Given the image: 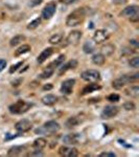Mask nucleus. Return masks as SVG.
Segmentation results:
<instances>
[{"mask_svg":"<svg viewBox=\"0 0 139 157\" xmlns=\"http://www.w3.org/2000/svg\"><path fill=\"white\" fill-rule=\"evenodd\" d=\"M86 16V12L85 9H77L75 11H73L71 14L68 15L67 19H66V25L67 26L73 27V26H77L84 21Z\"/></svg>","mask_w":139,"mask_h":157,"instance_id":"obj_1","label":"nucleus"},{"mask_svg":"<svg viewBox=\"0 0 139 157\" xmlns=\"http://www.w3.org/2000/svg\"><path fill=\"white\" fill-rule=\"evenodd\" d=\"M61 129V126L59 123L54 121H49L45 123L42 127L36 129V134H42V135H52V134L57 133Z\"/></svg>","mask_w":139,"mask_h":157,"instance_id":"obj_2","label":"nucleus"},{"mask_svg":"<svg viewBox=\"0 0 139 157\" xmlns=\"http://www.w3.org/2000/svg\"><path fill=\"white\" fill-rule=\"evenodd\" d=\"M32 106V105L30 103H26L24 101L20 100L9 106V112L13 113V114H22V113L26 112Z\"/></svg>","mask_w":139,"mask_h":157,"instance_id":"obj_3","label":"nucleus"},{"mask_svg":"<svg viewBox=\"0 0 139 157\" xmlns=\"http://www.w3.org/2000/svg\"><path fill=\"white\" fill-rule=\"evenodd\" d=\"M82 78L86 82L89 83H96L100 80V71L95 69H88L85 70L84 72H82Z\"/></svg>","mask_w":139,"mask_h":157,"instance_id":"obj_4","label":"nucleus"},{"mask_svg":"<svg viewBox=\"0 0 139 157\" xmlns=\"http://www.w3.org/2000/svg\"><path fill=\"white\" fill-rule=\"evenodd\" d=\"M55 10H57V4H55L54 1H50L45 6V7L43 9L42 11V17L43 19L48 20L51 18L52 16L54 15Z\"/></svg>","mask_w":139,"mask_h":157,"instance_id":"obj_5","label":"nucleus"},{"mask_svg":"<svg viewBox=\"0 0 139 157\" xmlns=\"http://www.w3.org/2000/svg\"><path fill=\"white\" fill-rule=\"evenodd\" d=\"M118 111H119V109H118V107H116V106H112V105L106 106L103 108L100 116H102V118H103V120H109V118H112L117 115Z\"/></svg>","mask_w":139,"mask_h":157,"instance_id":"obj_6","label":"nucleus"},{"mask_svg":"<svg viewBox=\"0 0 139 157\" xmlns=\"http://www.w3.org/2000/svg\"><path fill=\"white\" fill-rule=\"evenodd\" d=\"M110 37V34L106 29H97L94 33V36H93V41L96 44H100V43L107 41Z\"/></svg>","mask_w":139,"mask_h":157,"instance_id":"obj_7","label":"nucleus"},{"mask_svg":"<svg viewBox=\"0 0 139 157\" xmlns=\"http://www.w3.org/2000/svg\"><path fill=\"white\" fill-rule=\"evenodd\" d=\"M82 38V32L81 30H72L67 36V44L68 45H77Z\"/></svg>","mask_w":139,"mask_h":157,"instance_id":"obj_8","label":"nucleus"},{"mask_svg":"<svg viewBox=\"0 0 139 157\" xmlns=\"http://www.w3.org/2000/svg\"><path fill=\"white\" fill-rule=\"evenodd\" d=\"M15 128H16V130L18 131L19 133H25L32 129V123H30L28 120H26V118H23V120L19 121L18 123L16 124Z\"/></svg>","mask_w":139,"mask_h":157,"instance_id":"obj_9","label":"nucleus"},{"mask_svg":"<svg viewBox=\"0 0 139 157\" xmlns=\"http://www.w3.org/2000/svg\"><path fill=\"white\" fill-rule=\"evenodd\" d=\"M74 84H75L74 78H69V80L64 81L62 83V85H61V92L64 93V94H70L73 90Z\"/></svg>","mask_w":139,"mask_h":157,"instance_id":"obj_10","label":"nucleus"},{"mask_svg":"<svg viewBox=\"0 0 139 157\" xmlns=\"http://www.w3.org/2000/svg\"><path fill=\"white\" fill-rule=\"evenodd\" d=\"M59 154L64 157H77L79 156V152L75 148H69V147H61L59 149Z\"/></svg>","mask_w":139,"mask_h":157,"instance_id":"obj_11","label":"nucleus"},{"mask_svg":"<svg viewBox=\"0 0 139 157\" xmlns=\"http://www.w3.org/2000/svg\"><path fill=\"white\" fill-rule=\"evenodd\" d=\"M120 16H123V17H131L135 16V15H139V7L138 6H130L126 9H123L122 12H120Z\"/></svg>","mask_w":139,"mask_h":157,"instance_id":"obj_12","label":"nucleus"},{"mask_svg":"<svg viewBox=\"0 0 139 157\" xmlns=\"http://www.w3.org/2000/svg\"><path fill=\"white\" fill-rule=\"evenodd\" d=\"M54 52V48H52V47H47V48H45L41 54L39 55V57H38V59H37V62L39 63V64H42V63H44Z\"/></svg>","mask_w":139,"mask_h":157,"instance_id":"obj_13","label":"nucleus"},{"mask_svg":"<svg viewBox=\"0 0 139 157\" xmlns=\"http://www.w3.org/2000/svg\"><path fill=\"white\" fill-rule=\"evenodd\" d=\"M115 48H116L115 45L111 44V43H107V44H105L102 46V48H100L102 52H100V54L103 55L105 57H109V56L114 54Z\"/></svg>","mask_w":139,"mask_h":157,"instance_id":"obj_14","label":"nucleus"},{"mask_svg":"<svg viewBox=\"0 0 139 157\" xmlns=\"http://www.w3.org/2000/svg\"><path fill=\"white\" fill-rule=\"evenodd\" d=\"M77 66V60H71L69 61L68 63H66L65 65H62V66L60 67V70H59V75H62L63 73H65L67 71V70L69 69H73V68H75Z\"/></svg>","mask_w":139,"mask_h":157,"instance_id":"obj_15","label":"nucleus"},{"mask_svg":"<svg viewBox=\"0 0 139 157\" xmlns=\"http://www.w3.org/2000/svg\"><path fill=\"white\" fill-rule=\"evenodd\" d=\"M26 149V147L24 146H15L12 147L9 151H7V155L9 156H18L21 155L22 153L24 152V150Z\"/></svg>","mask_w":139,"mask_h":157,"instance_id":"obj_16","label":"nucleus"},{"mask_svg":"<svg viewBox=\"0 0 139 157\" xmlns=\"http://www.w3.org/2000/svg\"><path fill=\"white\" fill-rule=\"evenodd\" d=\"M79 141V136L77 134H68L63 137V143L66 145H75Z\"/></svg>","mask_w":139,"mask_h":157,"instance_id":"obj_17","label":"nucleus"},{"mask_svg":"<svg viewBox=\"0 0 139 157\" xmlns=\"http://www.w3.org/2000/svg\"><path fill=\"white\" fill-rule=\"evenodd\" d=\"M46 146H47V140L44 137L37 138L36 140L32 143V147H34L36 150H40V151H41L42 149H44Z\"/></svg>","mask_w":139,"mask_h":157,"instance_id":"obj_18","label":"nucleus"},{"mask_svg":"<svg viewBox=\"0 0 139 157\" xmlns=\"http://www.w3.org/2000/svg\"><path fill=\"white\" fill-rule=\"evenodd\" d=\"M58 98L54 94H46L45 97L42 98V103L46 106H52L57 103Z\"/></svg>","mask_w":139,"mask_h":157,"instance_id":"obj_19","label":"nucleus"},{"mask_svg":"<svg viewBox=\"0 0 139 157\" xmlns=\"http://www.w3.org/2000/svg\"><path fill=\"white\" fill-rule=\"evenodd\" d=\"M105 61H106V57L102 54H95V55H93V57H92L93 64L97 65V66L103 65L105 64Z\"/></svg>","mask_w":139,"mask_h":157,"instance_id":"obj_20","label":"nucleus"},{"mask_svg":"<svg viewBox=\"0 0 139 157\" xmlns=\"http://www.w3.org/2000/svg\"><path fill=\"white\" fill-rule=\"evenodd\" d=\"M98 89H100V85L95 84V83H91V84L87 85L84 88V89H83L82 94H88V93H91V92H93V91L98 90Z\"/></svg>","mask_w":139,"mask_h":157,"instance_id":"obj_21","label":"nucleus"},{"mask_svg":"<svg viewBox=\"0 0 139 157\" xmlns=\"http://www.w3.org/2000/svg\"><path fill=\"white\" fill-rule=\"evenodd\" d=\"M126 84H127V82H126V80H125V78H123V75L121 78H116V80L113 81V83H112V87L114 88V89H117V90H119L121 89V88L123 87Z\"/></svg>","mask_w":139,"mask_h":157,"instance_id":"obj_22","label":"nucleus"},{"mask_svg":"<svg viewBox=\"0 0 139 157\" xmlns=\"http://www.w3.org/2000/svg\"><path fill=\"white\" fill-rule=\"evenodd\" d=\"M126 94L131 98H138L139 97V87L138 86H131L126 90Z\"/></svg>","mask_w":139,"mask_h":157,"instance_id":"obj_23","label":"nucleus"},{"mask_svg":"<svg viewBox=\"0 0 139 157\" xmlns=\"http://www.w3.org/2000/svg\"><path fill=\"white\" fill-rule=\"evenodd\" d=\"M54 68L49 64L48 66L43 70V72L41 73V75H40V78H48L54 75Z\"/></svg>","mask_w":139,"mask_h":157,"instance_id":"obj_24","label":"nucleus"},{"mask_svg":"<svg viewBox=\"0 0 139 157\" xmlns=\"http://www.w3.org/2000/svg\"><path fill=\"white\" fill-rule=\"evenodd\" d=\"M25 40V36L23 35H17V36H15L14 38H12L11 41H9V45L11 46H17V45H19L20 43H22Z\"/></svg>","mask_w":139,"mask_h":157,"instance_id":"obj_25","label":"nucleus"},{"mask_svg":"<svg viewBox=\"0 0 139 157\" xmlns=\"http://www.w3.org/2000/svg\"><path fill=\"white\" fill-rule=\"evenodd\" d=\"M82 121V120H80L79 116H72L69 120L66 121V126L68 128H72V127H77V125Z\"/></svg>","mask_w":139,"mask_h":157,"instance_id":"obj_26","label":"nucleus"},{"mask_svg":"<svg viewBox=\"0 0 139 157\" xmlns=\"http://www.w3.org/2000/svg\"><path fill=\"white\" fill-rule=\"evenodd\" d=\"M30 50V46L29 45H27V44H23L22 46H20L18 49L15 52V56L16 57H19V56H21V55H24V54H26V52H28Z\"/></svg>","mask_w":139,"mask_h":157,"instance_id":"obj_27","label":"nucleus"},{"mask_svg":"<svg viewBox=\"0 0 139 157\" xmlns=\"http://www.w3.org/2000/svg\"><path fill=\"white\" fill-rule=\"evenodd\" d=\"M127 83H135L139 80V73H134L132 75H123Z\"/></svg>","mask_w":139,"mask_h":157,"instance_id":"obj_28","label":"nucleus"},{"mask_svg":"<svg viewBox=\"0 0 139 157\" xmlns=\"http://www.w3.org/2000/svg\"><path fill=\"white\" fill-rule=\"evenodd\" d=\"M83 50H84L86 54H91V52H93V50H94V45L92 44V42L87 41L84 44V46H83Z\"/></svg>","mask_w":139,"mask_h":157,"instance_id":"obj_29","label":"nucleus"},{"mask_svg":"<svg viewBox=\"0 0 139 157\" xmlns=\"http://www.w3.org/2000/svg\"><path fill=\"white\" fill-rule=\"evenodd\" d=\"M62 41V35L60 34H55L54 35V36H51L49 38L48 42L50 43V44H59V43Z\"/></svg>","mask_w":139,"mask_h":157,"instance_id":"obj_30","label":"nucleus"},{"mask_svg":"<svg viewBox=\"0 0 139 157\" xmlns=\"http://www.w3.org/2000/svg\"><path fill=\"white\" fill-rule=\"evenodd\" d=\"M64 60H65V56L64 55H61L57 60L54 61L52 63H50V65H51V66L55 69L57 67H59V66H61V65H62V63L64 62Z\"/></svg>","mask_w":139,"mask_h":157,"instance_id":"obj_31","label":"nucleus"},{"mask_svg":"<svg viewBox=\"0 0 139 157\" xmlns=\"http://www.w3.org/2000/svg\"><path fill=\"white\" fill-rule=\"evenodd\" d=\"M40 24H41V18H37V19H35L34 21H32L28 25H27V29H30V30L36 29Z\"/></svg>","mask_w":139,"mask_h":157,"instance_id":"obj_32","label":"nucleus"},{"mask_svg":"<svg viewBox=\"0 0 139 157\" xmlns=\"http://www.w3.org/2000/svg\"><path fill=\"white\" fill-rule=\"evenodd\" d=\"M129 65L133 68H138L139 67V57H134L130 60Z\"/></svg>","mask_w":139,"mask_h":157,"instance_id":"obj_33","label":"nucleus"},{"mask_svg":"<svg viewBox=\"0 0 139 157\" xmlns=\"http://www.w3.org/2000/svg\"><path fill=\"white\" fill-rule=\"evenodd\" d=\"M123 108H125L127 111H132V110H135L136 106L133 102H127V103H125V105H123Z\"/></svg>","mask_w":139,"mask_h":157,"instance_id":"obj_34","label":"nucleus"},{"mask_svg":"<svg viewBox=\"0 0 139 157\" xmlns=\"http://www.w3.org/2000/svg\"><path fill=\"white\" fill-rule=\"evenodd\" d=\"M107 100L109 101V102H112V103L118 102V101H119V95L116 94V93H112V94H110L109 97L107 98Z\"/></svg>","mask_w":139,"mask_h":157,"instance_id":"obj_35","label":"nucleus"},{"mask_svg":"<svg viewBox=\"0 0 139 157\" xmlns=\"http://www.w3.org/2000/svg\"><path fill=\"white\" fill-rule=\"evenodd\" d=\"M22 64H23V61L22 62H19V63H17V64H15V65H13V66L9 68V73H13V72H15L17 69L20 67V66H22Z\"/></svg>","mask_w":139,"mask_h":157,"instance_id":"obj_36","label":"nucleus"},{"mask_svg":"<svg viewBox=\"0 0 139 157\" xmlns=\"http://www.w3.org/2000/svg\"><path fill=\"white\" fill-rule=\"evenodd\" d=\"M134 52H134L133 49H130V48H127V47H126V48H123V50L121 52V54L126 56V55H133Z\"/></svg>","mask_w":139,"mask_h":157,"instance_id":"obj_37","label":"nucleus"},{"mask_svg":"<svg viewBox=\"0 0 139 157\" xmlns=\"http://www.w3.org/2000/svg\"><path fill=\"white\" fill-rule=\"evenodd\" d=\"M27 155L28 156H44V154H43L42 152H40V150H37V151L32 152V153H28Z\"/></svg>","mask_w":139,"mask_h":157,"instance_id":"obj_38","label":"nucleus"},{"mask_svg":"<svg viewBox=\"0 0 139 157\" xmlns=\"http://www.w3.org/2000/svg\"><path fill=\"white\" fill-rule=\"evenodd\" d=\"M100 157H115L116 155L114 153H110V152H103L100 155Z\"/></svg>","mask_w":139,"mask_h":157,"instance_id":"obj_39","label":"nucleus"},{"mask_svg":"<svg viewBox=\"0 0 139 157\" xmlns=\"http://www.w3.org/2000/svg\"><path fill=\"white\" fill-rule=\"evenodd\" d=\"M6 61L3 59H0V71H2L6 68Z\"/></svg>","mask_w":139,"mask_h":157,"instance_id":"obj_40","label":"nucleus"},{"mask_svg":"<svg viewBox=\"0 0 139 157\" xmlns=\"http://www.w3.org/2000/svg\"><path fill=\"white\" fill-rule=\"evenodd\" d=\"M128 0H113V3L117 4V6H120V4H125L127 3Z\"/></svg>","mask_w":139,"mask_h":157,"instance_id":"obj_41","label":"nucleus"},{"mask_svg":"<svg viewBox=\"0 0 139 157\" xmlns=\"http://www.w3.org/2000/svg\"><path fill=\"white\" fill-rule=\"evenodd\" d=\"M43 89H44V90H50V89H52V85L51 84L45 85L44 87H43Z\"/></svg>","mask_w":139,"mask_h":157,"instance_id":"obj_42","label":"nucleus"},{"mask_svg":"<svg viewBox=\"0 0 139 157\" xmlns=\"http://www.w3.org/2000/svg\"><path fill=\"white\" fill-rule=\"evenodd\" d=\"M130 43L132 45H134V46H135L136 48L138 47V43H137V41H136V40H130Z\"/></svg>","mask_w":139,"mask_h":157,"instance_id":"obj_43","label":"nucleus"},{"mask_svg":"<svg viewBox=\"0 0 139 157\" xmlns=\"http://www.w3.org/2000/svg\"><path fill=\"white\" fill-rule=\"evenodd\" d=\"M62 1L63 2H65V3H72V2H74L75 1V0H62Z\"/></svg>","mask_w":139,"mask_h":157,"instance_id":"obj_44","label":"nucleus"}]
</instances>
